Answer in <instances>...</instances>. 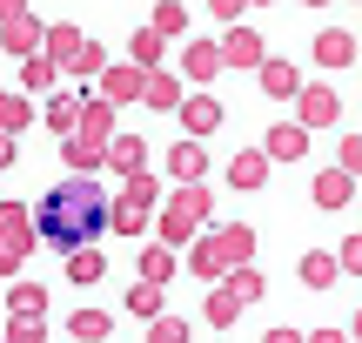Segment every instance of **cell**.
I'll use <instances>...</instances> for the list:
<instances>
[{"label":"cell","instance_id":"1","mask_svg":"<svg viewBox=\"0 0 362 343\" xmlns=\"http://www.w3.org/2000/svg\"><path fill=\"white\" fill-rule=\"evenodd\" d=\"M107 229V202H101V189L94 182H61V189H47L40 196V209H34V242H47V249H88L94 236Z\"/></svg>","mask_w":362,"mask_h":343},{"label":"cell","instance_id":"2","mask_svg":"<svg viewBox=\"0 0 362 343\" xmlns=\"http://www.w3.org/2000/svg\"><path fill=\"white\" fill-rule=\"evenodd\" d=\"M148 209H155V182H148V175H128V189L107 202V229L141 236V229H148Z\"/></svg>","mask_w":362,"mask_h":343},{"label":"cell","instance_id":"3","mask_svg":"<svg viewBox=\"0 0 362 343\" xmlns=\"http://www.w3.org/2000/svg\"><path fill=\"white\" fill-rule=\"evenodd\" d=\"M202 215H208V189H202V182H188V189L175 196V209H168V223H161V236H168V242L194 236V223H202Z\"/></svg>","mask_w":362,"mask_h":343},{"label":"cell","instance_id":"4","mask_svg":"<svg viewBox=\"0 0 362 343\" xmlns=\"http://www.w3.org/2000/svg\"><path fill=\"white\" fill-rule=\"evenodd\" d=\"M262 155H269V162H302V155H309V128H302V121H282V128H269Z\"/></svg>","mask_w":362,"mask_h":343},{"label":"cell","instance_id":"5","mask_svg":"<svg viewBox=\"0 0 362 343\" xmlns=\"http://www.w3.org/2000/svg\"><path fill=\"white\" fill-rule=\"evenodd\" d=\"M342 202H356V175L349 169H322L315 175V209H342Z\"/></svg>","mask_w":362,"mask_h":343},{"label":"cell","instance_id":"6","mask_svg":"<svg viewBox=\"0 0 362 343\" xmlns=\"http://www.w3.org/2000/svg\"><path fill=\"white\" fill-rule=\"evenodd\" d=\"M336 276H342L336 249H309V256H302V283H309V290H329Z\"/></svg>","mask_w":362,"mask_h":343},{"label":"cell","instance_id":"7","mask_svg":"<svg viewBox=\"0 0 362 343\" xmlns=\"http://www.w3.org/2000/svg\"><path fill=\"white\" fill-rule=\"evenodd\" d=\"M336 121V88H302V128Z\"/></svg>","mask_w":362,"mask_h":343},{"label":"cell","instance_id":"8","mask_svg":"<svg viewBox=\"0 0 362 343\" xmlns=\"http://www.w3.org/2000/svg\"><path fill=\"white\" fill-rule=\"evenodd\" d=\"M221 61H235V67H262V34L235 27V34H228V47H221Z\"/></svg>","mask_w":362,"mask_h":343},{"label":"cell","instance_id":"9","mask_svg":"<svg viewBox=\"0 0 362 343\" xmlns=\"http://www.w3.org/2000/svg\"><path fill=\"white\" fill-rule=\"evenodd\" d=\"M235 317H242V296L221 283V290L208 296V330H235Z\"/></svg>","mask_w":362,"mask_h":343},{"label":"cell","instance_id":"10","mask_svg":"<svg viewBox=\"0 0 362 343\" xmlns=\"http://www.w3.org/2000/svg\"><path fill=\"white\" fill-rule=\"evenodd\" d=\"M215 242H221V263H228V269H235V263H248V256H255V229H242V223H235V229H221Z\"/></svg>","mask_w":362,"mask_h":343},{"label":"cell","instance_id":"11","mask_svg":"<svg viewBox=\"0 0 362 343\" xmlns=\"http://www.w3.org/2000/svg\"><path fill=\"white\" fill-rule=\"evenodd\" d=\"M315 61H322V67H349V61H356V40H349V34H336V27H329V34L315 40Z\"/></svg>","mask_w":362,"mask_h":343},{"label":"cell","instance_id":"12","mask_svg":"<svg viewBox=\"0 0 362 343\" xmlns=\"http://www.w3.org/2000/svg\"><path fill=\"white\" fill-rule=\"evenodd\" d=\"M67 276H74V283H101V276H107V256L88 242V249H74V256H67Z\"/></svg>","mask_w":362,"mask_h":343},{"label":"cell","instance_id":"13","mask_svg":"<svg viewBox=\"0 0 362 343\" xmlns=\"http://www.w3.org/2000/svg\"><path fill=\"white\" fill-rule=\"evenodd\" d=\"M7 310H13V317H40V310H47V290H40V283H13Z\"/></svg>","mask_w":362,"mask_h":343},{"label":"cell","instance_id":"14","mask_svg":"<svg viewBox=\"0 0 362 343\" xmlns=\"http://www.w3.org/2000/svg\"><path fill=\"white\" fill-rule=\"evenodd\" d=\"M228 182H235V189H262V182H269V155H235Z\"/></svg>","mask_w":362,"mask_h":343},{"label":"cell","instance_id":"15","mask_svg":"<svg viewBox=\"0 0 362 343\" xmlns=\"http://www.w3.org/2000/svg\"><path fill=\"white\" fill-rule=\"evenodd\" d=\"M128 317H141V323L161 317V283H134L128 290Z\"/></svg>","mask_w":362,"mask_h":343},{"label":"cell","instance_id":"16","mask_svg":"<svg viewBox=\"0 0 362 343\" xmlns=\"http://www.w3.org/2000/svg\"><path fill=\"white\" fill-rule=\"evenodd\" d=\"M67 330H74L81 343H101L107 330H115V317H101V310H74V317H67Z\"/></svg>","mask_w":362,"mask_h":343},{"label":"cell","instance_id":"17","mask_svg":"<svg viewBox=\"0 0 362 343\" xmlns=\"http://www.w3.org/2000/svg\"><path fill=\"white\" fill-rule=\"evenodd\" d=\"M262 88H269L275 101H288V94L302 88V81H296V67H282V61H262Z\"/></svg>","mask_w":362,"mask_h":343},{"label":"cell","instance_id":"18","mask_svg":"<svg viewBox=\"0 0 362 343\" xmlns=\"http://www.w3.org/2000/svg\"><path fill=\"white\" fill-rule=\"evenodd\" d=\"M188 269H194V276H208V283H215V276H228V263H221V242H194Z\"/></svg>","mask_w":362,"mask_h":343},{"label":"cell","instance_id":"19","mask_svg":"<svg viewBox=\"0 0 362 343\" xmlns=\"http://www.w3.org/2000/svg\"><path fill=\"white\" fill-rule=\"evenodd\" d=\"M228 290L242 296V303H262V290H269V283H262V269H248V263H235V269H228Z\"/></svg>","mask_w":362,"mask_h":343},{"label":"cell","instance_id":"20","mask_svg":"<svg viewBox=\"0 0 362 343\" xmlns=\"http://www.w3.org/2000/svg\"><path fill=\"white\" fill-rule=\"evenodd\" d=\"M181 121H188V135H208V128H215V121H221V108L208 101V94H194V101L181 108Z\"/></svg>","mask_w":362,"mask_h":343},{"label":"cell","instance_id":"21","mask_svg":"<svg viewBox=\"0 0 362 343\" xmlns=\"http://www.w3.org/2000/svg\"><path fill=\"white\" fill-rule=\"evenodd\" d=\"M175 276V249H141V283H168Z\"/></svg>","mask_w":362,"mask_h":343},{"label":"cell","instance_id":"22","mask_svg":"<svg viewBox=\"0 0 362 343\" xmlns=\"http://www.w3.org/2000/svg\"><path fill=\"white\" fill-rule=\"evenodd\" d=\"M202 169H208V155H202L194 142H181V148H175V175H181V182H202Z\"/></svg>","mask_w":362,"mask_h":343},{"label":"cell","instance_id":"23","mask_svg":"<svg viewBox=\"0 0 362 343\" xmlns=\"http://www.w3.org/2000/svg\"><path fill=\"white\" fill-rule=\"evenodd\" d=\"M141 148H148V142H134V135H121V142H115V169L141 175Z\"/></svg>","mask_w":362,"mask_h":343},{"label":"cell","instance_id":"24","mask_svg":"<svg viewBox=\"0 0 362 343\" xmlns=\"http://www.w3.org/2000/svg\"><path fill=\"white\" fill-rule=\"evenodd\" d=\"M7 343H47V323H40V317H13Z\"/></svg>","mask_w":362,"mask_h":343},{"label":"cell","instance_id":"25","mask_svg":"<svg viewBox=\"0 0 362 343\" xmlns=\"http://www.w3.org/2000/svg\"><path fill=\"white\" fill-rule=\"evenodd\" d=\"M67 162H74V169H88V175L101 169V148H94V135H81V142L67 148Z\"/></svg>","mask_w":362,"mask_h":343},{"label":"cell","instance_id":"26","mask_svg":"<svg viewBox=\"0 0 362 343\" xmlns=\"http://www.w3.org/2000/svg\"><path fill=\"white\" fill-rule=\"evenodd\" d=\"M148 343H188V323H181V317H155V337H148Z\"/></svg>","mask_w":362,"mask_h":343},{"label":"cell","instance_id":"27","mask_svg":"<svg viewBox=\"0 0 362 343\" xmlns=\"http://www.w3.org/2000/svg\"><path fill=\"white\" fill-rule=\"evenodd\" d=\"M215 67H221L215 47H188V74H215Z\"/></svg>","mask_w":362,"mask_h":343},{"label":"cell","instance_id":"28","mask_svg":"<svg viewBox=\"0 0 362 343\" xmlns=\"http://www.w3.org/2000/svg\"><path fill=\"white\" fill-rule=\"evenodd\" d=\"M336 263L349 269V276H362V236H349V242H342V249H336Z\"/></svg>","mask_w":362,"mask_h":343},{"label":"cell","instance_id":"29","mask_svg":"<svg viewBox=\"0 0 362 343\" xmlns=\"http://www.w3.org/2000/svg\"><path fill=\"white\" fill-rule=\"evenodd\" d=\"M141 94H148V101H155V108H175V101H181V94H175V81H148Z\"/></svg>","mask_w":362,"mask_h":343},{"label":"cell","instance_id":"30","mask_svg":"<svg viewBox=\"0 0 362 343\" xmlns=\"http://www.w3.org/2000/svg\"><path fill=\"white\" fill-rule=\"evenodd\" d=\"M342 169L362 175V135H349V142H342Z\"/></svg>","mask_w":362,"mask_h":343},{"label":"cell","instance_id":"31","mask_svg":"<svg viewBox=\"0 0 362 343\" xmlns=\"http://www.w3.org/2000/svg\"><path fill=\"white\" fill-rule=\"evenodd\" d=\"M134 88H141L134 74H115V81H107V94H115V101H134Z\"/></svg>","mask_w":362,"mask_h":343},{"label":"cell","instance_id":"32","mask_svg":"<svg viewBox=\"0 0 362 343\" xmlns=\"http://www.w3.org/2000/svg\"><path fill=\"white\" fill-rule=\"evenodd\" d=\"M262 343H302L296 330H269V337H262Z\"/></svg>","mask_w":362,"mask_h":343},{"label":"cell","instance_id":"33","mask_svg":"<svg viewBox=\"0 0 362 343\" xmlns=\"http://www.w3.org/2000/svg\"><path fill=\"white\" fill-rule=\"evenodd\" d=\"M309 343H349V337H342V330H315Z\"/></svg>","mask_w":362,"mask_h":343},{"label":"cell","instance_id":"34","mask_svg":"<svg viewBox=\"0 0 362 343\" xmlns=\"http://www.w3.org/2000/svg\"><path fill=\"white\" fill-rule=\"evenodd\" d=\"M7 162H13V142H7V135H0V169H7Z\"/></svg>","mask_w":362,"mask_h":343},{"label":"cell","instance_id":"35","mask_svg":"<svg viewBox=\"0 0 362 343\" xmlns=\"http://www.w3.org/2000/svg\"><path fill=\"white\" fill-rule=\"evenodd\" d=\"M235 7H242V0H215V13H235Z\"/></svg>","mask_w":362,"mask_h":343},{"label":"cell","instance_id":"36","mask_svg":"<svg viewBox=\"0 0 362 343\" xmlns=\"http://www.w3.org/2000/svg\"><path fill=\"white\" fill-rule=\"evenodd\" d=\"M356 343H362V310H356Z\"/></svg>","mask_w":362,"mask_h":343},{"label":"cell","instance_id":"37","mask_svg":"<svg viewBox=\"0 0 362 343\" xmlns=\"http://www.w3.org/2000/svg\"><path fill=\"white\" fill-rule=\"evenodd\" d=\"M309 7H322V0H309Z\"/></svg>","mask_w":362,"mask_h":343}]
</instances>
